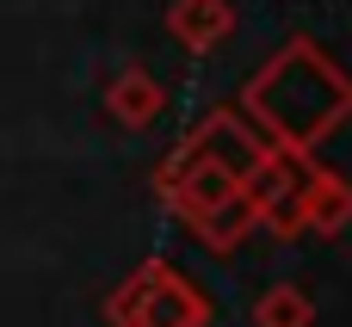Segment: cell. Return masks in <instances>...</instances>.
Wrapping results in <instances>:
<instances>
[{
    "instance_id": "6da1fadb",
    "label": "cell",
    "mask_w": 352,
    "mask_h": 327,
    "mask_svg": "<svg viewBox=\"0 0 352 327\" xmlns=\"http://www.w3.org/2000/svg\"><path fill=\"white\" fill-rule=\"evenodd\" d=\"M322 80H334L328 62H322L316 49H291L266 80H254V105H260V117H266L285 142H316V136L340 117V105H346V93H322V99H316Z\"/></svg>"
},
{
    "instance_id": "52a82bcc",
    "label": "cell",
    "mask_w": 352,
    "mask_h": 327,
    "mask_svg": "<svg viewBox=\"0 0 352 327\" xmlns=\"http://www.w3.org/2000/svg\"><path fill=\"white\" fill-rule=\"evenodd\" d=\"M254 322H260V327H309V297H303V291H291V284H278V291H266V297H260Z\"/></svg>"
},
{
    "instance_id": "8992f818",
    "label": "cell",
    "mask_w": 352,
    "mask_h": 327,
    "mask_svg": "<svg viewBox=\"0 0 352 327\" xmlns=\"http://www.w3.org/2000/svg\"><path fill=\"white\" fill-rule=\"evenodd\" d=\"M105 105H111V111L136 130V124H148V117L161 111V87H155L142 68H130V74H118V80L105 87Z\"/></svg>"
},
{
    "instance_id": "3957f363",
    "label": "cell",
    "mask_w": 352,
    "mask_h": 327,
    "mask_svg": "<svg viewBox=\"0 0 352 327\" xmlns=\"http://www.w3.org/2000/svg\"><path fill=\"white\" fill-rule=\"evenodd\" d=\"M192 155H204V161H217V167H229L235 179H248L260 161H266V148H260V136L235 117V111H217L204 130H198V142H192Z\"/></svg>"
},
{
    "instance_id": "277c9868",
    "label": "cell",
    "mask_w": 352,
    "mask_h": 327,
    "mask_svg": "<svg viewBox=\"0 0 352 327\" xmlns=\"http://www.w3.org/2000/svg\"><path fill=\"white\" fill-rule=\"evenodd\" d=\"M297 204H303V223L309 229L334 235V229H346V216H352V185L334 179V173H309L297 185Z\"/></svg>"
},
{
    "instance_id": "5b68a950",
    "label": "cell",
    "mask_w": 352,
    "mask_h": 327,
    "mask_svg": "<svg viewBox=\"0 0 352 327\" xmlns=\"http://www.w3.org/2000/svg\"><path fill=\"white\" fill-rule=\"evenodd\" d=\"M223 31H229V6L223 0H179L173 6V37L186 49H210Z\"/></svg>"
},
{
    "instance_id": "7a4b0ae2",
    "label": "cell",
    "mask_w": 352,
    "mask_h": 327,
    "mask_svg": "<svg viewBox=\"0 0 352 327\" xmlns=\"http://www.w3.org/2000/svg\"><path fill=\"white\" fill-rule=\"evenodd\" d=\"M111 315H118V327H198L204 322L198 297H192L173 272H161V266L136 272V278L118 291Z\"/></svg>"
}]
</instances>
